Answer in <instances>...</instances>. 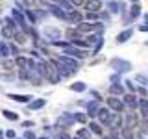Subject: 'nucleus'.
I'll list each match as a JSON object with an SVG mask.
<instances>
[{
	"label": "nucleus",
	"instance_id": "nucleus-1",
	"mask_svg": "<svg viewBox=\"0 0 148 139\" xmlns=\"http://www.w3.org/2000/svg\"><path fill=\"white\" fill-rule=\"evenodd\" d=\"M45 78H48L52 83H58L59 82V72H58V67H56V61H46V69H45Z\"/></svg>",
	"mask_w": 148,
	"mask_h": 139
},
{
	"label": "nucleus",
	"instance_id": "nucleus-2",
	"mask_svg": "<svg viewBox=\"0 0 148 139\" xmlns=\"http://www.w3.org/2000/svg\"><path fill=\"white\" fill-rule=\"evenodd\" d=\"M111 69H115V72H128L132 69V63L126 61V59H120V58H115L111 59Z\"/></svg>",
	"mask_w": 148,
	"mask_h": 139
},
{
	"label": "nucleus",
	"instance_id": "nucleus-3",
	"mask_svg": "<svg viewBox=\"0 0 148 139\" xmlns=\"http://www.w3.org/2000/svg\"><path fill=\"white\" fill-rule=\"evenodd\" d=\"M65 56H71V58H76V59H83L87 56L85 50H82V48H78V46H72L71 43H69V46H65Z\"/></svg>",
	"mask_w": 148,
	"mask_h": 139
},
{
	"label": "nucleus",
	"instance_id": "nucleus-4",
	"mask_svg": "<svg viewBox=\"0 0 148 139\" xmlns=\"http://www.w3.org/2000/svg\"><path fill=\"white\" fill-rule=\"evenodd\" d=\"M108 108L111 111H115V113H120V111L124 109V104H122V100H120L119 96H113V95H111L109 98H108Z\"/></svg>",
	"mask_w": 148,
	"mask_h": 139
},
{
	"label": "nucleus",
	"instance_id": "nucleus-5",
	"mask_svg": "<svg viewBox=\"0 0 148 139\" xmlns=\"http://www.w3.org/2000/svg\"><path fill=\"white\" fill-rule=\"evenodd\" d=\"M96 115H98V124H109L111 117H113V113H111L109 108H98Z\"/></svg>",
	"mask_w": 148,
	"mask_h": 139
},
{
	"label": "nucleus",
	"instance_id": "nucleus-6",
	"mask_svg": "<svg viewBox=\"0 0 148 139\" xmlns=\"http://www.w3.org/2000/svg\"><path fill=\"white\" fill-rule=\"evenodd\" d=\"M56 61L65 65V67H71V69H74V71H78V59L76 58H71V56H65L63 54V56H59Z\"/></svg>",
	"mask_w": 148,
	"mask_h": 139
},
{
	"label": "nucleus",
	"instance_id": "nucleus-7",
	"mask_svg": "<svg viewBox=\"0 0 148 139\" xmlns=\"http://www.w3.org/2000/svg\"><path fill=\"white\" fill-rule=\"evenodd\" d=\"M78 32H100L98 22H78Z\"/></svg>",
	"mask_w": 148,
	"mask_h": 139
},
{
	"label": "nucleus",
	"instance_id": "nucleus-8",
	"mask_svg": "<svg viewBox=\"0 0 148 139\" xmlns=\"http://www.w3.org/2000/svg\"><path fill=\"white\" fill-rule=\"evenodd\" d=\"M83 4H85V9H87V11L98 13L100 9H102V2H100V0H83Z\"/></svg>",
	"mask_w": 148,
	"mask_h": 139
},
{
	"label": "nucleus",
	"instance_id": "nucleus-9",
	"mask_svg": "<svg viewBox=\"0 0 148 139\" xmlns=\"http://www.w3.org/2000/svg\"><path fill=\"white\" fill-rule=\"evenodd\" d=\"M122 104L124 108H130V109H135L137 108V98H135V93H132V95H126L122 98Z\"/></svg>",
	"mask_w": 148,
	"mask_h": 139
},
{
	"label": "nucleus",
	"instance_id": "nucleus-10",
	"mask_svg": "<svg viewBox=\"0 0 148 139\" xmlns=\"http://www.w3.org/2000/svg\"><path fill=\"white\" fill-rule=\"evenodd\" d=\"M46 8H48L50 13H52L54 17H58V19H65V17H67V13H65L59 6H56V4H46Z\"/></svg>",
	"mask_w": 148,
	"mask_h": 139
},
{
	"label": "nucleus",
	"instance_id": "nucleus-11",
	"mask_svg": "<svg viewBox=\"0 0 148 139\" xmlns=\"http://www.w3.org/2000/svg\"><path fill=\"white\" fill-rule=\"evenodd\" d=\"M122 115L120 113H113V117H111V120H109V126L113 128V130H119V128H122Z\"/></svg>",
	"mask_w": 148,
	"mask_h": 139
},
{
	"label": "nucleus",
	"instance_id": "nucleus-12",
	"mask_svg": "<svg viewBox=\"0 0 148 139\" xmlns=\"http://www.w3.org/2000/svg\"><path fill=\"white\" fill-rule=\"evenodd\" d=\"M56 67H58V72H59V76H71V74H74V72H76L74 69H71V67H65V65L58 63V61H56Z\"/></svg>",
	"mask_w": 148,
	"mask_h": 139
},
{
	"label": "nucleus",
	"instance_id": "nucleus-13",
	"mask_svg": "<svg viewBox=\"0 0 148 139\" xmlns=\"http://www.w3.org/2000/svg\"><path fill=\"white\" fill-rule=\"evenodd\" d=\"M98 108H100L98 100H92V102H89V104H87V113H89V117H95V115H96V111H98Z\"/></svg>",
	"mask_w": 148,
	"mask_h": 139
},
{
	"label": "nucleus",
	"instance_id": "nucleus-14",
	"mask_svg": "<svg viewBox=\"0 0 148 139\" xmlns=\"http://www.w3.org/2000/svg\"><path fill=\"white\" fill-rule=\"evenodd\" d=\"M132 35H133V30H124V32H120V34L117 35V43H126V41H128Z\"/></svg>",
	"mask_w": 148,
	"mask_h": 139
},
{
	"label": "nucleus",
	"instance_id": "nucleus-15",
	"mask_svg": "<svg viewBox=\"0 0 148 139\" xmlns=\"http://www.w3.org/2000/svg\"><path fill=\"white\" fill-rule=\"evenodd\" d=\"M108 9L111 13H120V11H122V4H120V2H113V0H108Z\"/></svg>",
	"mask_w": 148,
	"mask_h": 139
},
{
	"label": "nucleus",
	"instance_id": "nucleus-16",
	"mask_svg": "<svg viewBox=\"0 0 148 139\" xmlns=\"http://www.w3.org/2000/svg\"><path fill=\"white\" fill-rule=\"evenodd\" d=\"M8 98L17 100V102H30V100H32V96H30V95H15V93H9Z\"/></svg>",
	"mask_w": 148,
	"mask_h": 139
},
{
	"label": "nucleus",
	"instance_id": "nucleus-17",
	"mask_svg": "<svg viewBox=\"0 0 148 139\" xmlns=\"http://www.w3.org/2000/svg\"><path fill=\"white\" fill-rule=\"evenodd\" d=\"M65 19H69V21H72V22L78 24V22L82 21V15L76 11V9H71V11H67V17H65Z\"/></svg>",
	"mask_w": 148,
	"mask_h": 139
},
{
	"label": "nucleus",
	"instance_id": "nucleus-18",
	"mask_svg": "<svg viewBox=\"0 0 148 139\" xmlns=\"http://www.w3.org/2000/svg\"><path fill=\"white\" fill-rule=\"evenodd\" d=\"M15 28H11V26H8V24H4L2 26V35L6 37V39H13V35H15Z\"/></svg>",
	"mask_w": 148,
	"mask_h": 139
},
{
	"label": "nucleus",
	"instance_id": "nucleus-19",
	"mask_svg": "<svg viewBox=\"0 0 148 139\" xmlns=\"http://www.w3.org/2000/svg\"><path fill=\"white\" fill-rule=\"evenodd\" d=\"M109 93L113 96H120L124 93V87L120 85V83H113V85H109Z\"/></svg>",
	"mask_w": 148,
	"mask_h": 139
},
{
	"label": "nucleus",
	"instance_id": "nucleus-20",
	"mask_svg": "<svg viewBox=\"0 0 148 139\" xmlns=\"http://www.w3.org/2000/svg\"><path fill=\"white\" fill-rule=\"evenodd\" d=\"M54 4H56V6H59L65 13L71 11V9H74V6H71V2H67V0H54Z\"/></svg>",
	"mask_w": 148,
	"mask_h": 139
},
{
	"label": "nucleus",
	"instance_id": "nucleus-21",
	"mask_svg": "<svg viewBox=\"0 0 148 139\" xmlns=\"http://www.w3.org/2000/svg\"><path fill=\"white\" fill-rule=\"evenodd\" d=\"M45 35H46V37H50L52 41H56V39H59L61 32H59V30H54V28H46V30H45Z\"/></svg>",
	"mask_w": 148,
	"mask_h": 139
},
{
	"label": "nucleus",
	"instance_id": "nucleus-22",
	"mask_svg": "<svg viewBox=\"0 0 148 139\" xmlns=\"http://www.w3.org/2000/svg\"><path fill=\"white\" fill-rule=\"evenodd\" d=\"M137 108L141 109V115H143V117H146V115H148V104H146V98L137 100Z\"/></svg>",
	"mask_w": 148,
	"mask_h": 139
},
{
	"label": "nucleus",
	"instance_id": "nucleus-23",
	"mask_svg": "<svg viewBox=\"0 0 148 139\" xmlns=\"http://www.w3.org/2000/svg\"><path fill=\"white\" fill-rule=\"evenodd\" d=\"M71 122H74V115L72 113H63L61 117H59V120H58V124H71Z\"/></svg>",
	"mask_w": 148,
	"mask_h": 139
},
{
	"label": "nucleus",
	"instance_id": "nucleus-24",
	"mask_svg": "<svg viewBox=\"0 0 148 139\" xmlns=\"http://www.w3.org/2000/svg\"><path fill=\"white\" fill-rule=\"evenodd\" d=\"M89 132L96 133V136H102V133H104V130H102V126H100L98 122H91L89 124Z\"/></svg>",
	"mask_w": 148,
	"mask_h": 139
},
{
	"label": "nucleus",
	"instance_id": "nucleus-25",
	"mask_svg": "<svg viewBox=\"0 0 148 139\" xmlns=\"http://www.w3.org/2000/svg\"><path fill=\"white\" fill-rule=\"evenodd\" d=\"M139 15H141V6H139L137 2H133V6H132V11H130V17H132V19H137Z\"/></svg>",
	"mask_w": 148,
	"mask_h": 139
},
{
	"label": "nucleus",
	"instance_id": "nucleus-26",
	"mask_svg": "<svg viewBox=\"0 0 148 139\" xmlns=\"http://www.w3.org/2000/svg\"><path fill=\"white\" fill-rule=\"evenodd\" d=\"M26 63H28V58H24V56H17L15 58V65L18 69H26Z\"/></svg>",
	"mask_w": 148,
	"mask_h": 139
},
{
	"label": "nucleus",
	"instance_id": "nucleus-27",
	"mask_svg": "<svg viewBox=\"0 0 148 139\" xmlns=\"http://www.w3.org/2000/svg\"><path fill=\"white\" fill-rule=\"evenodd\" d=\"M135 122H137V120H135V115L128 113V115H126V124H122V126H126V128H133V126H135Z\"/></svg>",
	"mask_w": 148,
	"mask_h": 139
},
{
	"label": "nucleus",
	"instance_id": "nucleus-28",
	"mask_svg": "<svg viewBox=\"0 0 148 139\" xmlns=\"http://www.w3.org/2000/svg\"><path fill=\"white\" fill-rule=\"evenodd\" d=\"M45 106V98H37V100H32L30 102V109H39Z\"/></svg>",
	"mask_w": 148,
	"mask_h": 139
},
{
	"label": "nucleus",
	"instance_id": "nucleus-29",
	"mask_svg": "<svg viewBox=\"0 0 148 139\" xmlns=\"http://www.w3.org/2000/svg\"><path fill=\"white\" fill-rule=\"evenodd\" d=\"M71 89L76 91V93H82V91H85V83H83V82H76V83L71 85Z\"/></svg>",
	"mask_w": 148,
	"mask_h": 139
},
{
	"label": "nucleus",
	"instance_id": "nucleus-30",
	"mask_svg": "<svg viewBox=\"0 0 148 139\" xmlns=\"http://www.w3.org/2000/svg\"><path fill=\"white\" fill-rule=\"evenodd\" d=\"M72 115H74V120H76V122H80V124L87 122V115L85 113H72Z\"/></svg>",
	"mask_w": 148,
	"mask_h": 139
},
{
	"label": "nucleus",
	"instance_id": "nucleus-31",
	"mask_svg": "<svg viewBox=\"0 0 148 139\" xmlns=\"http://www.w3.org/2000/svg\"><path fill=\"white\" fill-rule=\"evenodd\" d=\"M98 39H102V34H100V32H98V34H95V35H89V37H87L85 41H87V45L91 46V45H95V43H96Z\"/></svg>",
	"mask_w": 148,
	"mask_h": 139
},
{
	"label": "nucleus",
	"instance_id": "nucleus-32",
	"mask_svg": "<svg viewBox=\"0 0 148 139\" xmlns=\"http://www.w3.org/2000/svg\"><path fill=\"white\" fill-rule=\"evenodd\" d=\"M2 113H4V117H6L8 120H17V119H18V115L13 113V111H9V109H4Z\"/></svg>",
	"mask_w": 148,
	"mask_h": 139
},
{
	"label": "nucleus",
	"instance_id": "nucleus-33",
	"mask_svg": "<svg viewBox=\"0 0 148 139\" xmlns=\"http://www.w3.org/2000/svg\"><path fill=\"white\" fill-rule=\"evenodd\" d=\"M13 39H17V43H26V34H22V32H15V35H13Z\"/></svg>",
	"mask_w": 148,
	"mask_h": 139
},
{
	"label": "nucleus",
	"instance_id": "nucleus-34",
	"mask_svg": "<svg viewBox=\"0 0 148 139\" xmlns=\"http://www.w3.org/2000/svg\"><path fill=\"white\" fill-rule=\"evenodd\" d=\"M135 82H139L143 87H146V85H148V80H146L145 74H137V76H135Z\"/></svg>",
	"mask_w": 148,
	"mask_h": 139
},
{
	"label": "nucleus",
	"instance_id": "nucleus-35",
	"mask_svg": "<svg viewBox=\"0 0 148 139\" xmlns=\"http://www.w3.org/2000/svg\"><path fill=\"white\" fill-rule=\"evenodd\" d=\"M0 56H9V46L6 45V43H0Z\"/></svg>",
	"mask_w": 148,
	"mask_h": 139
},
{
	"label": "nucleus",
	"instance_id": "nucleus-36",
	"mask_svg": "<svg viewBox=\"0 0 148 139\" xmlns=\"http://www.w3.org/2000/svg\"><path fill=\"white\" fill-rule=\"evenodd\" d=\"M78 137H82V139H89V137H91V132H89V130H80Z\"/></svg>",
	"mask_w": 148,
	"mask_h": 139
},
{
	"label": "nucleus",
	"instance_id": "nucleus-37",
	"mask_svg": "<svg viewBox=\"0 0 148 139\" xmlns=\"http://www.w3.org/2000/svg\"><path fill=\"white\" fill-rule=\"evenodd\" d=\"M87 21H96L98 19V13H95V11H87Z\"/></svg>",
	"mask_w": 148,
	"mask_h": 139
},
{
	"label": "nucleus",
	"instance_id": "nucleus-38",
	"mask_svg": "<svg viewBox=\"0 0 148 139\" xmlns=\"http://www.w3.org/2000/svg\"><path fill=\"white\" fill-rule=\"evenodd\" d=\"M24 13H26V17H28V19H30V22H32V24H34V22H35V15H34V13H32V9H30V8H28V9H26V11H24Z\"/></svg>",
	"mask_w": 148,
	"mask_h": 139
},
{
	"label": "nucleus",
	"instance_id": "nucleus-39",
	"mask_svg": "<svg viewBox=\"0 0 148 139\" xmlns=\"http://www.w3.org/2000/svg\"><path fill=\"white\" fill-rule=\"evenodd\" d=\"M6 24H8V26H11V28H15V30H18V26H17V22H15V21H13V19H11V17H8V19H6Z\"/></svg>",
	"mask_w": 148,
	"mask_h": 139
},
{
	"label": "nucleus",
	"instance_id": "nucleus-40",
	"mask_svg": "<svg viewBox=\"0 0 148 139\" xmlns=\"http://www.w3.org/2000/svg\"><path fill=\"white\" fill-rule=\"evenodd\" d=\"M56 139H72L69 133H65V132H58L56 133Z\"/></svg>",
	"mask_w": 148,
	"mask_h": 139
},
{
	"label": "nucleus",
	"instance_id": "nucleus-41",
	"mask_svg": "<svg viewBox=\"0 0 148 139\" xmlns=\"http://www.w3.org/2000/svg\"><path fill=\"white\" fill-rule=\"evenodd\" d=\"M8 46H9V54H13V56L18 54V46L17 45H8Z\"/></svg>",
	"mask_w": 148,
	"mask_h": 139
},
{
	"label": "nucleus",
	"instance_id": "nucleus-42",
	"mask_svg": "<svg viewBox=\"0 0 148 139\" xmlns=\"http://www.w3.org/2000/svg\"><path fill=\"white\" fill-rule=\"evenodd\" d=\"M126 85H128V89L132 91V93H135V91H137V87L133 85V80H128V82H126Z\"/></svg>",
	"mask_w": 148,
	"mask_h": 139
},
{
	"label": "nucleus",
	"instance_id": "nucleus-43",
	"mask_svg": "<svg viewBox=\"0 0 148 139\" xmlns=\"http://www.w3.org/2000/svg\"><path fill=\"white\" fill-rule=\"evenodd\" d=\"M4 137H8V139H15V132H13V130H8V132L4 133Z\"/></svg>",
	"mask_w": 148,
	"mask_h": 139
},
{
	"label": "nucleus",
	"instance_id": "nucleus-44",
	"mask_svg": "<svg viewBox=\"0 0 148 139\" xmlns=\"http://www.w3.org/2000/svg\"><path fill=\"white\" fill-rule=\"evenodd\" d=\"M67 2H71V6H82V4H83V0H67Z\"/></svg>",
	"mask_w": 148,
	"mask_h": 139
},
{
	"label": "nucleus",
	"instance_id": "nucleus-45",
	"mask_svg": "<svg viewBox=\"0 0 148 139\" xmlns=\"http://www.w3.org/2000/svg\"><path fill=\"white\" fill-rule=\"evenodd\" d=\"M111 82H113V83L120 82V74H119V72H117V74H113V76H111Z\"/></svg>",
	"mask_w": 148,
	"mask_h": 139
},
{
	"label": "nucleus",
	"instance_id": "nucleus-46",
	"mask_svg": "<svg viewBox=\"0 0 148 139\" xmlns=\"http://www.w3.org/2000/svg\"><path fill=\"white\" fill-rule=\"evenodd\" d=\"M24 139H37V137L34 136V132H26L24 133Z\"/></svg>",
	"mask_w": 148,
	"mask_h": 139
},
{
	"label": "nucleus",
	"instance_id": "nucleus-47",
	"mask_svg": "<svg viewBox=\"0 0 148 139\" xmlns=\"http://www.w3.org/2000/svg\"><path fill=\"white\" fill-rule=\"evenodd\" d=\"M4 67H6V69H11V67H15V61H4Z\"/></svg>",
	"mask_w": 148,
	"mask_h": 139
},
{
	"label": "nucleus",
	"instance_id": "nucleus-48",
	"mask_svg": "<svg viewBox=\"0 0 148 139\" xmlns=\"http://www.w3.org/2000/svg\"><path fill=\"white\" fill-rule=\"evenodd\" d=\"M0 139H4V132H2V130H0Z\"/></svg>",
	"mask_w": 148,
	"mask_h": 139
},
{
	"label": "nucleus",
	"instance_id": "nucleus-49",
	"mask_svg": "<svg viewBox=\"0 0 148 139\" xmlns=\"http://www.w3.org/2000/svg\"><path fill=\"white\" fill-rule=\"evenodd\" d=\"M104 139H113V137H104Z\"/></svg>",
	"mask_w": 148,
	"mask_h": 139
},
{
	"label": "nucleus",
	"instance_id": "nucleus-50",
	"mask_svg": "<svg viewBox=\"0 0 148 139\" xmlns=\"http://www.w3.org/2000/svg\"><path fill=\"white\" fill-rule=\"evenodd\" d=\"M74 139H82V137H74Z\"/></svg>",
	"mask_w": 148,
	"mask_h": 139
},
{
	"label": "nucleus",
	"instance_id": "nucleus-51",
	"mask_svg": "<svg viewBox=\"0 0 148 139\" xmlns=\"http://www.w3.org/2000/svg\"><path fill=\"white\" fill-rule=\"evenodd\" d=\"M39 139H46V137H39Z\"/></svg>",
	"mask_w": 148,
	"mask_h": 139
},
{
	"label": "nucleus",
	"instance_id": "nucleus-52",
	"mask_svg": "<svg viewBox=\"0 0 148 139\" xmlns=\"http://www.w3.org/2000/svg\"><path fill=\"white\" fill-rule=\"evenodd\" d=\"M132 2H137V0H132Z\"/></svg>",
	"mask_w": 148,
	"mask_h": 139
},
{
	"label": "nucleus",
	"instance_id": "nucleus-53",
	"mask_svg": "<svg viewBox=\"0 0 148 139\" xmlns=\"http://www.w3.org/2000/svg\"><path fill=\"white\" fill-rule=\"evenodd\" d=\"M100 2H102V0H100ZM106 2H108V0H106Z\"/></svg>",
	"mask_w": 148,
	"mask_h": 139
}]
</instances>
